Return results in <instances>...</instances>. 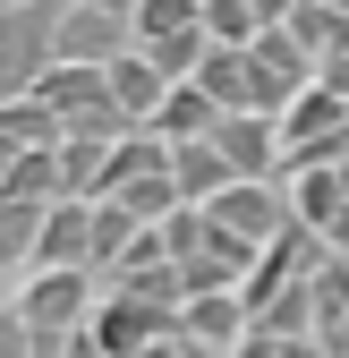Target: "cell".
<instances>
[{
	"label": "cell",
	"instance_id": "obj_11",
	"mask_svg": "<svg viewBox=\"0 0 349 358\" xmlns=\"http://www.w3.org/2000/svg\"><path fill=\"white\" fill-rule=\"evenodd\" d=\"M222 120L196 85H162V103H154V120H145V137H162V145H188V137H205V128Z\"/></svg>",
	"mask_w": 349,
	"mask_h": 358
},
{
	"label": "cell",
	"instance_id": "obj_17",
	"mask_svg": "<svg viewBox=\"0 0 349 358\" xmlns=\"http://www.w3.org/2000/svg\"><path fill=\"white\" fill-rule=\"evenodd\" d=\"M103 290L145 299V307H162V316H179V273H170V264H119V273H103Z\"/></svg>",
	"mask_w": 349,
	"mask_h": 358
},
{
	"label": "cell",
	"instance_id": "obj_19",
	"mask_svg": "<svg viewBox=\"0 0 349 358\" xmlns=\"http://www.w3.org/2000/svg\"><path fill=\"white\" fill-rule=\"evenodd\" d=\"M154 248H162V264L196 256V248H205V213H196V205H170V213L154 222Z\"/></svg>",
	"mask_w": 349,
	"mask_h": 358
},
{
	"label": "cell",
	"instance_id": "obj_1",
	"mask_svg": "<svg viewBox=\"0 0 349 358\" xmlns=\"http://www.w3.org/2000/svg\"><path fill=\"white\" fill-rule=\"evenodd\" d=\"M52 26H60V0H0V103L52 69Z\"/></svg>",
	"mask_w": 349,
	"mask_h": 358
},
{
	"label": "cell",
	"instance_id": "obj_12",
	"mask_svg": "<svg viewBox=\"0 0 349 358\" xmlns=\"http://www.w3.org/2000/svg\"><path fill=\"white\" fill-rule=\"evenodd\" d=\"M0 154H60V120L34 94H9L0 103Z\"/></svg>",
	"mask_w": 349,
	"mask_h": 358
},
{
	"label": "cell",
	"instance_id": "obj_20",
	"mask_svg": "<svg viewBox=\"0 0 349 358\" xmlns=\"http://www.w3.org/2000/svg\"><path fill=\"white\" fill-rule=\"evenodd\" d=\"M247 17H255V26H281V17H290V0H247Z\"/></svg>",
	"mask_w": 349,
	"mask_h": 358
},
{
	"label": "cell",
	"instance_id": "obj_10",
	"mask_svg": "<svg viewBox=\"0 0 349 358\" xmlns=\"http://www.w3.org/2000/svg\"><path fill=\"white\" fill-rule=\"evenodd\" d=\"M230 188V171H222V154H213L205 137H188V145H170V196H179V205H213V196H222Z\"/></svg>",
	"mask_w": 349,
	"mask_h": 358
},
{
	"label": "cell",
	"instance_id": "obj_18",
	"mask_svg": "<svg viewBox=\"0 0 349 358\" xmlns=\"http://www.w3.org/2000/svg\"><path fill=\"white\" fill-rule=\"evenodd\" d=\"M188 26H196V0H137V9H128V43H137V52H154V43L188 34Z\"/></svg>",
	"mask_w": 349,
	"mask_h": 358
},
{
	"label": "cell",
	"instance_id": "obj_5",
	"mask_svg": "<svg viewBox=\"0 0 349 358\" xmlns=\"http://www.w3.org/2000/svg\"><path fill=\"white\" fill-rule=\"evenodd\" d=\"M85 341H94L103 358H137V350H154V341H179V324H170L162 307H145V299L103 290V299H94V316H85Z\"/></svg>",
	"mask_w": 349,
	"mask_h": 358
},
{
	"label": "cell",
	"instance_id": "obj_14",
	"mask_svg": "<svg viewBox=\"0 0 349 358\" xmlns=\"http://www.w3.org/2000/svg\"><path fill=\"white\" fill-rule=\"evenodd\" d=\"M162 162H170V145H162V137H145V128H128V137H111V154H103V179H94V196L128 188V179H145V171H162Z\"/></svg>",
	"mask_w": 349,
	"mask_h": 358
},
{
	"label": "cell",
	"instance_id": "obj_8",
	"mask_svg": "<svg viewBox=\"0 0 349 358\" xmlns=\"http://www.w3.org/2000/svg\"><path fill=\"white\" fill-rule=\"evenodd\" d=\"M103 94H111V111H119L128 128H145L154 103H162V69H154L145 52H119V60L103 69Z\"/></svg>",
	"mask_w": 349,
	"mask_h": 358
},
{
	"label": "cell",
	"instance_id": "obj_16",
	"mask_svg": "<svg viewBox=\"0 0 349 358\" xmlns=\"http://www.w3.org/2000/svg\"><path fill=\"white\" fill-rule=\"evenodd\" d=\"M0 196L60 205V162H52V154H0Z\"/></svg>",
	"mask_w": 349,
	"mask_h": 358
},
{
	"label": "cell",
	"instance_id": "obj_3",
	"mask_svg": "<svg viewBox=\"0 0 349 358\" xmlns=\"http://www.w3.org/2000/svg\"><path fill=\"white\" fill-rule=\"evenodd\" d=\"M9 316L34 333H77L94 316V273H9Z\"/></svg>",
	"mask_w": 349,
	"mask_h": 358
},
{
	"label": "cell",
	"instance_id": "obj_6",
	"mask_svg": "<svg viewBox=\"0 0 349 358\" xmlns=\"http://www.w3.org/2000/svg\"><path fill=\"white\" fill-rule=\"evenodd\" d=\"M119 52H137V43H128V17H103V9H85V0H60L52 60H68V69H111Z\"/></svg>",
	"mask_w": 349,
	"mask_h": 358
},
{
	"label": "cell",
	"instance_id": "obj_4",
	"mask_svg": "<svg viewBox=\"0 0 349 358\" xmlns=\"http://www.w3.org/2000/svg\"><path fill=\"white\" fill-rule=\"evenodd\" d=\"M205 222L230 231V239H247V248H273L290 231V196H281V179H230V188L205 205Z\"/></svg>",
	"mask_w": 349,
	"mask_h": 358
},
{
	"label": "cell",
	"instance_id": "obj_9",
	"mask_svg": "<svg viewBox=\"0 0 349 358\" xmlns=\"http://www.w3.org/2000/svg\"><path fill=\"white\" fill-rule=\"evenodd\" d=\"M179 341H196V350H230L239 333H247V307H239V290H213V299H179Z\"/></svg>",
	"mask_w": 349,
	"mask_h": 358
},
{
	"label": "cell",
	"instance_id": "obj_2",
	"mask_svg": "<svg viewBox=\"0 0 349 358\" xmlns=\"http://www.w3.org/2000/svg\"><path fill=\"white\" fill-rule=\"evenodd\" d=\"M307 85H315V60L298 52V43H290L281 26H265V34L247 43V111L281 120V111H290L298 94H307Z\"/></svg>",
	"mask_w": 349,
	"mask_h": 358
},
{
	"label": "cell",
	"instance_id": "obj_13",
	"mask_svg": "<svg viewBox=\"0 0 349 358\" xmlns=\"http://www.w3.org/2000/svg\"><path fill=\"white\" fill-rule=\"evenodd\" d=\"M188 85H196L213 111H247V52H222V43H205V60L188 69Z\"/></svg>",
	"mask_w": 349,
	"mask_h": 358
},
{
	"label": "cell",
	"instance_id": "obj_7",
	"mask_svg": "<svg viewBox=\"0 0 349 358\" xmlns=\"http://www.w3.org/2000/svg\"><path fill=\"white\" fill-rule=\"evenodd\" d=\"M205 145L222 154L230 179H281V137H273L265 111H222V120L205 128Z\"/></svg>",
	"mask_w": 349,
	"mask_h": 358
},
{
	"label": "cell",
	"instance_id": "obj_15",
	"mask_svg": "<svg viewBox=\"0 0 349 358\" xmlns=\"http://www.w3.org/2000/svg\"><path fill=\"white\" fill-rule=\"evenodd\" d=\"M128 239H137V222H128L119 205H85V273H94V282L128 256Z\"/></svg>",
	"mask_w": 349,
	"mask_h": 358
}]
</instances>
